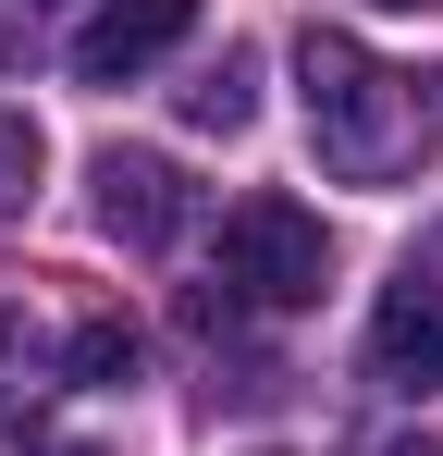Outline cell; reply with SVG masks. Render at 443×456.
Instances as JSON below:
<instances>
[{"instance_id": "1", "label": "cell", "mask_w": 443, "mask_h": 456, "mask_svg": "<svg viewBox=\"0 0 443 456\" xmlns=\"http://www.w3.org/2000/svg\"><path fill=\"white\" fill-rule=\"evenodd\" d=\"M295 99H308V136L333 173H394L407 136H419V75L369 62L345 25H308L295 37Z\"/></svg>"}, {"instance_id": "2", "label": "cell", "mask_w": 443, "mask_h": 456, "mask_svg": "<svg viewBox=\"0 0 443 456\" xmlns=\"http://www.w3.org/2000/svg\"><path fill=\"white\" fill-rule=\"evenodd\" d=\"M222 284H234L246 308H320V284H333V234H320V210L246 198V210L222 223Z\"/></svg>"}, {"instance_id": "3", "label": "cell", "mask_w": 443, "mask_h": 456, "mask_svg": "<svg viewBox=\"0 0 443 456\" xmlns=\"http://www.w3.org/2000/svg\"><path fill=\"white\" fill-rule=\"evenodd\" d=\"M86 185H99V234L136 247V259H160V247L185 234V173H173L160 149H99Z\"/></svg>"}, {"instance_id": "4", "label": "cell", "mask_w": 443, "mask_h": 456, "mask_svg": "<svg viewBox=\"0 0 443 456\" xmlns=\"http://www.w3.org/2000/svg\"><path fill=\"white\" fill-rule=\"evenodd\" d=\"M185 25H197V0H99L86 25H74V86H124V75H148L160 50H185Z\"/></svg>"}, {"instance_id": "5", "label": "cell", "mask_w": 443, "mask_h": 456, "mask_svg": "<svg viewBox=\"0 0 443 456\" xmlns=\"http://www.w3.org/2000/svg\"><path fill=\"white\" fill-rule=\"evenodd\" d=\"M369 370L394 382V395H443V284H394L382 321H369Z\"/></svg>"}, {"instance_id": "6", "label": "cell", "mask_w": 443, "mask_h": 456, "mask_svg": "<svg viewBox=\"0 0 443 456\" xmlns=\"http://www.w3.org/2000/svg\"><path fill=\"white\" fill-rule=\"evenodd\" d=\"M246 111H259V62H246V50H222L210 75L185 86V124H197V136H246Z\"/></svg>"}, {"instance_id": "7", "label": "cell", "mask_w": 443, "mask_h": 456, "mask_svg": "<svg viewBox=\"0 0 443 456\" xmlns=\"http://www.w3.org/2000/svg\"><path fill=\"white\" fill-rule=\"evenodd\" d=\"M62 370H74V382H136V333H124V321H86Z\"/></svg>"}, {"instance_id": "8", "label": "cell", "mask_w": 443, "mask_h": 456, "mask_svg": "<svg viewBox=\"0 0 443 456\" xmlns=\"http://www.w3.org/2000/svg\"><path fill=\"white\" fill-rule=\"evenodd\" d=\"M25 198H37V124H25V111H0V223H12Z\"/></svg>"}, {"instance_id": "9", "label": "cell", "mask_w": 443, "mask_h": 456, "mask_svg": "<svg viewBox=\"0 0 443 456\" xmlns=\"http://www.w3.org/2000/svg\"><path fill=\"white\" fill-rule=\"evenodd\" d=\"M382 456H443V444H382Z\"/></svg>"}, {"instance_id": "10", "label": "cell", "mask_w": 443, "mask_h": 456, "mask_svg": "<svg viewBox=\"0 0 443 456\" xmlns=\"http://www.w3.org/2000/svg\"><path fill=\"white\" fill-rule=\"evenodd\" d=\"M369 12H419V0H369Z\"/></svg>"}]
</instances>
